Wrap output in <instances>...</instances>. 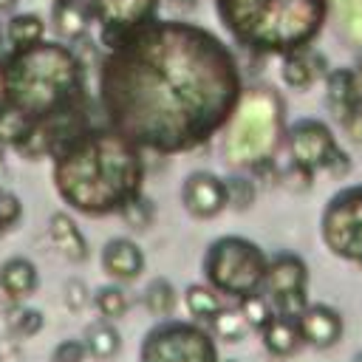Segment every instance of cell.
I'll return each instance as SVG.
<instances>
[{"label":"cell","instance_id":"603a6c76","mask_svg":"<svg viewBox=\"0 0 362 362\" xmlns=\"http://www.w3.org/2000/svg\"><path fill=\"white\" fill-rule=\"evenodd\" d=\"M320 74V59L308 51H291L286 54V62H283V79L291 85V88H305L314 82V76Z\"/></svg>","mask_w":362,"mask_h":362},{"label":"cell","instance_id":"e575fe53","mask_svg":"<svg viewBox=\"0 0 362 362\" xmlns=\"http://www.w3.org/2000/svg\"><path fill=\"white\" fill-rule=\"evenodd\" d=\"M88 300H90V297H88V286H85L82 280H68V283H65V303H68V308L79 311Z\"/></svg>","mask_w":362,"mask_h":362},{"label":"cell","instance_id":"d4e9b609","mask_svg":"<svg viewBox=\"0 0 362 362\" xmlns=\"http://www.w3.org/2000/svg\"><path fill=\"white\" fill-rule=\"evenodd\" d=\"M141 300H144V308L153 317H170V311L175 308L178 297H175V288H173V283L167 277H156V280L147 283Z\"/></svg>","mask_w":362,"mask_h":362},{"label":"cell","instance_id":"6da1fadb","mask_svg":"<svg viewBox=\"0 0 362 362\" xmlns=\"http://www.w3.org/2000/svg\"><path fill=\"white\" fill-rule=\"evenodd\" d=\"M99 96L110 130L139 150L184 153L215 136L240 102L232 51L206 28L150 20L102 62Z\"/></svg>","mask_w":362,"mask_h":362},{"label":"cell","instance_id":"4dcf8cb0","mask_svg":"<svg viewBox=\"0 0 362 362\" xmlns=\"http://www.w3.org/2000/svg\"><path fill=\"white\" fill-rule=\"evenodd\" d=\"M337 11L351 37L362 40V0H337Z\"/></svg>","mask_w":362,"mask_h":362},{"label":"cell","instance_id":"ab89813d","mask_svg":"<svg viewBox=\"0 0 362 362\" xmlns=\"http://www.w3.org/2000/svg\"><path fill=\"white\" fill-rule=\"evenodd\" d=\"M354 362H362V351H359V354H356V356H354Z\"/></svg>","mask_w":362,"mask_h":362},{"label":"cell","instance_id":"7c38bea8","mask_svg":"<svg viewBox=\"0 0 362 362\" xmlns=\"http://www.w3.org/2000/svg\"><path fill=\"white\" fill-rule=\"evenodd\" d=\"M181 204L195 218H215L226 204V181H221L215 173H189L181 187Z\"/></svg>","mask_w":362,"mask_h":362},{"label":"cell","instance_id":"9c48e42d","mask_svg":"<svg viewBox=\"0 0 362 362\" xmlns=\"http://www.w3.org/2000/svg\"><path fill=\"white\" fill-rule=\"evenodd\" d=\"M305 283H308L305 263L294 255H277L266 266V280H263L274 314L300 317L305 308Z\"/></svg>","mask_w":362,"mask_h":362},{"label":"cell","instance_id":"8992f818","mask_svg":"<svg viewBox=\"0 0 362 362\" xmlns=\"http://www.w3.org/2000/svg\"><path fill=\"white\" fill-rule=\"evenodd\" d=\"M266 266H269L266 255L252 240L238 235L218 238L204 255V274L209 286L218 294L238 297V300L257 294L263 288Z\"/></svg>","mask_w":362,"mask_h":362},{"label":"cell","instance_id":"60d3db41","mask_svg":"<svg viewBox=\"0 0 362 362\" xmlns=\"http://www.w3.org/2000/svg\"><path fill=\"white\" fill-rule=\"evenodd\" d=\"M218 362H238V359H218Z\"/></svg>","mask_w":362,"mask_h":362},{"label":"cell","instance_id":"d6a6232c","mask_svg":"<svg viewBox=\"0 0 362 362\" xmlns=\"http://www.w3.org/2000/svg\"><path fill=\"white\" fill-rule=\"evenodd\" d=\"M226 198H229L232 206L246 209V206L255 201V187H252L246 178H229V181H226Z\"/></svg>","mask_w":362,"mask_h":362},{"label":"cell","instance_id":"1f68e13d","mask_svg":"<svg viewBox=\"0 0 362 362\" xmlns=\"http://www.w3.org/2000/svg\"><path fill=\"white\" fill-rule=\"evenodd\" d=\"M85 359H88V348L82 339H62L51 351V362H85Z\"/></svg>","mask_w":362,"mask_h":362},{"label":"cell","instance_id":"ba28073f","mask_svg":"<svg viewBox=\"0 0 362 362\" xmlns=\"http://www.w3.org/2000/svg\"><path fill=\"white\" fill-rule=\"evenodd\" d=\"M322 238L339 257L362 263V187L339 192L322 215Z\"/></svg>","mask_w":362,"mask_h":362},{"label":"cell","instance_id":"5b68a950","mask_svg":"<svg viewBox=\"0 0 362 362\" xmlns=\"http://www.w3.org/2000/svg\"><path fill=\"white\" fill-rule=\"evenodd\" d=\"M235 122L226 136V153L235 164H252L263 161L280 133V102L269 88H255L249 90L238 107H235Z\"/></svg>","mask_w":362,"mask_h":362},{"label":"cell","instance_id":"d6986e66","mask_svg":"<svg viewBox=\"0 0 362 362\" xmlns=\"http://www.w3.org/2000/svg\"><path fill=\"white\" fill-rule=\"evenodd\" d=\"M85 348H88V356L99 359V362H107L113 359L119 351H122V334L119 328L110 322V320H96L85 328V337H82Z\"/></svg>","mask_w":362,"mask_h":362},{"label":"cell","instance_id":"484cf974","mask_svg":"<svg viewBox=\"0 0 362 362\" xmlns=\"http://www.w3.org/2000/svg\"><path fill=\"white\" fill-rule=\"evenodd\" d=\"M93 303H96L102 320H110V322L119 320V317H124L127 308H130V297H127V291L122 286H102L96 291Z\"/></svg>","mask_w":362,"mask_h":362},{"label":"cell","instance_id":"83f0119b","mask_svg":"<svg viewBox=\"0 0 362 362\" xmlns=\"http://www.w3.org/2000/svg\"><path fill=\"white\" fill-rule=\"evenodd\" d=\"M240 317L246 320V325H249V328L263 331V325L274 317V308H272L269 297H263V294L257 291V294H249V297H243V300H240Z\"/></svg>","mask_w":362,"mask_h":362},{"label":"cell","instance_id":"74e56055","mask_svg":"<svg viewBox=\"0 0 362 362\" xmlns=\"http://www.w3.org/2000/svg\"><path fill=\"white\" fill-rule=\"evenodd\" d=\"M6 102V68L0 65V105Z\"/></svg>","mask_w":362,"mask_h":362},{"label":"cell","instance_id":"44dd1931","mask_svg":"<svg viewBox=\"0 0 362 362\" xmlns=\"http://www.w3.org/2000/svg\"><path fill=\"white\" fill-rule=\"evenodd\" d=\"M356 102H359V90H356L354 74L351 71H334L328 76V105H331V110L342 119Z\"/></svg>","mask_w":362,"mask_h":362},{"label":"cell","instance_id":"3957f363","mask_svg":"<svg viewBox=\"0 0 362 362\" xmlns=\"http://www.w3.org/2000/svg\"><path fill=\"white\" fill-rule=\"evenodd\" d=\"M3 68L6 102L25 113L34 124L85 107L82 65L68 45L42 40L37 45L17 48Z\"/></svg>","mask_w":362,"mask_h":362},{"label":"cell","instance_id":"f1b7e54d","mask_svg":"<svg viewBox=\"0 0 362 362\" xmlns=\"http://www.w3.org/2000/svg\"><path fill=\"white\" fill-rule=\"evenodd\" d=\"M212 328H215V334H218L221 339H226V342H238V339L249 331V325H246V320L240 317V311H226V308L212 320Z\"/></svg>","mask_w":362,"mask_h":362},{"label":"cell","instance_id":"277c9868","mask_svg":"<svg viewBox=\"0 0 362 362\" xmlns=\"http://www.w3.org/2000/svg\"><path fill=\"white\" fill-rule=\"evenodd\" d=\"M229 34L255 51L291 54L314 40L325 0H215Z\"/></svg>","mask_w":362,"mask_h":362},{"label":"cell","instance_id":"8fae6325","mask_svg":"<svg viewBox=\"0 0 362 362\" xmlns=\"http://www.w3.org/2000/svg\"><path fill=\"white\" fill-rule=\"evenodd\" d=\"M288 147H291L294 164L303 167V170L325 167V164H331L334 156H339L337 147H334V139H331L328 127L322 122H314V119H303V122H297L291 127Z\"/></svg>","mask_w":362,"mask_h":362},{"label":"cell","instance_id":"9a60e30c","mask_svg":"<svg viewBox=\"0 0 362 362\" xmlns=\"http://www.w3.org/2000/svg\"><path fill=\"white\" fill-rule=\"evenodd\" d=\"M37 283V266L28 257H8L0 266V288L11 303H23L25 297H31Z\"/></svg>","mask_w":362,"mask_h":362},{"label":"cell","instance_id":"cb8c5ba5","mask_svg":"<svg viewBox=\"0 0 362 362\" xmlns=\"http://www.w3.org/2000/svg\"><path fill=\"white\" fill-rule=\"evenodd\" d=\"M34 130V122L20 113L17 107H11L8 102L0 105V144H11V147H20L28 133Z\"/></svg>","mask_w":362,"mask_h":362},{"label":"cell","instance_id":"8d00e7d4","mask_svg":"<svg viewBox=\"0 0 362 362\" xmlns=\"http://www.w3.org/2000/svg\"><path fill=\"white\" fill-rule=\"evenodd\" d=\"M170 6L178 8V11H192L195 8V0H170Z\"/></svg>","mask_w":362,"mask_h":362},{"label":"cell","instance_id":"7bdbcfd3","mask_svg":"<svg viewBox=\"0 0 362 362\" xmlns=\"http://www.w3.org/2000/svg\"><path fill=\"white\" fill-rule=\"evenodd\" d=\"M51 3H54V0H51Z\"/></svg>","mask_w":362,"mask_h":362},{"label":"cell","instance_id":"836d02e7","mask_svg":"<svg viewBox=\"0 0 362 362\" xmlns=\"http://www.w3.org/2000/svg\"><path fill=\"white\" fill-rule=\"evenodd\" d=\"M23 215V206H20V198L8 189H0V229H8L20 221Z\"/></svg>","mask_w":362,"mask_h":362},{"label":"cell","instance_id":"ffe728a7","mask_svg":"<svg viewBox=\"0 0 362 362\" xmlns=\"http://www.w3.org/2000/svg\"><path fill=\"white\" fill-rule=\"evenodd\" d=\"M184 303H187V311L195 320H209L212 322L223 311L221 294L212 286H204V283H189L187 291H184Z\"/></svg>","mask_w":362,"mask_h":362},{"label":"cell","instance_id":"52a82bcc","mask_svg":"<svg viewBox=\"0 0 362 362\" xmlns=\"http://www.w3.org/2000/svg\"><path fill=\"white\" fill-rule=\"evenodd\" d=\"M139 362H218V345L198 322L161 320L144 334Z\"/></svg>","mask_w":362,"mask_h":362},{"label":"cell","instance_id":"e0dca14e","mask_svg":"<svg viewBox=\"0 0 362 362\" xmlns=\"http://www.w3.org/2000/svg\"><path fill=\"white\" fill-rule=\"evenodd\" d=\"M263 345L272 356H291L300 345H303V334H300V325H297V317H283V314H274L263 331Z\"/></svg>","mask_w":362,"mask_h":362},{"label":"cell","instance_id":"f546056e","mask_svg":"<svg viewBox=\"0 0 362 362\" xmlns=\"http://www.w3.org/2000/svg\"><path fill=\"white\" fill-rule=\"evenodd\" d=\"M153 215H156V209H153V204L147 201V198H136V201H130L124 209H122V218H124V223L127 226H133V229H147L150 226V221H153Z\"/></svg>","mask_w":362,"mask_h":362},{"label":"cell","instance_id":"4316f807","mask_svg":"<svg viewBox=\"0 0 362 362\" xmlns=\"http://www.w3.org/2000/svg\"><path fill=\"white\" fill-rule=\"evenodd\" d=\"M45 325V317L37 311V308H11L8 311V331L14 339H31L42 331Z\"/></svg>","mask_w":362,"mask_h":362},{"label":"cell","instance_id":"ac0fdd59","mask_svg":"<svg viewBox=\"0 0 362 362\" xmlns=\"http://www.w3.org/2000/svg\"><path fill=\"white\" fill-rule=\"evenodd\" d=\"M51 23L59 37L79 40L90 25V6L88 0H54L51 6Z\"/></svg>","mask_w":362,"mask_h":362},{"label":"cell","instance_id":"2e32d148","mask_svg":"<svg viewBox=\"0 0 362 362\" xmlns=\"http://www.w3.org/2000/svg\"><path fill=\"white\" fill-rule=\"evenodd\" d=\"M48 238H51L54 249L62 257H68L74 263H82L88 257V243H85L79 226L65 212H54L51 215V221H48Z\"/></svg>","mask_w":362,"mask_h":362},{"label":"cell","instance_id":"7a4b0ae2","mask_svg":"<svg viewBox=\"0 0 362 362\" xmlns=\"http://www.w3.org/2000/svg\"><path fill=\"white\" fill-rule=\"evenodd\" d=\"M141 150L116 130H85L54 161L59 198L82 215L122 212L141 195Z\"/></svg>","mask_w":362,"mask_h":362},{"label":"cell","instance_id":"b9f144b4","mask_svg":"<svg viewBox=\"0 0 362 362\" xmlns=\"http://www.w3.org/2000/svg\"><path fill=\"white\" fill-rule=\"evenodd\" d=\"M0 147H3V144H0ZM0 167H3V150H0Z\"/></svg>","mask_w":362,"mask_h":362},{"label":"cell","instance_id":"f35d334b","mask_svg":"<svg viewBox=\"0 0 362 362\" xmlns=\"http://www.w3.org/2000/svg\"><path fill=\"white\" fill-rule=\"evenodd\" d=\"M14 6H17V0H0V11H8Z\"/></svg>","mask_w":362,"mask_h":362},{"label":"cell","instance_id":"7402d4cb","mask_svg":"<svg viewBox=\"0 0 362 362\" xmlns=\"http://www.w3.org/2000/svg\"><path fill=\"white\" fill-rule=\"evenodd\" d=\"M42 34H45V23L31 11L28 14H14L8 20V28H6V40L14 45V51L42 42Z\"/></svg>","mask_w":362,"mask_h":362},{"label":"cell","instance_id":"30bf717a","mask_svg":"<svg viewBox=\"0 0 362 362\" xmlns=\"http://www.w3.org/2000/svg\"><path fill=\"white\" fill-rule=\"evenodd\" d=\"M88 6L107 45H116L136 28L147 25L158 11V0H90Z\"/></svg>","mask_w":362,"mask_h":362},{"label":"cell","instance_id":"4fadbf2b","mask_svg":"<svg viewBox=\"0 0 362 362\" xmlns=\"http://www.w3.org/2000/svg\"><path fill=\"white\" fill-rule=\"evenodd\" d=\"M297 325H300L303 342H308L311 348H331L342 337V317L322 303L305 305L303 314L297 317Z\"/></svg>","mask_w":362,"mask_h":362},{"label":"cell","instance_id":"d590c367","mask_svg":"<svg viewBox=\"0 0 362 362\" xmlns=\"http://www.w3.org/2000/svg\"><path fill=\"white\" fill-rule=\"evenodd\" d=\"M342 124H345V133H348L354 141H362V99L342 116Z\"/></svg>","mask_w":362,"mask_h":362},{"label":"cell","instance_id":"5bb4252c","mask_svg":"<svg viewBox=\"0 0 362 362\" xmlns=\"http://www.w3.org/2000/svg\"><path fill=\"white\" fill-rule=\"evenodd\" d=\"M102 269L119 283H130L144 272V255L141 249L127 238H113L102 249Z\"/></svg>","mask_w":362,"mask_h":362}]
</instances>
